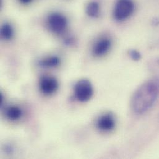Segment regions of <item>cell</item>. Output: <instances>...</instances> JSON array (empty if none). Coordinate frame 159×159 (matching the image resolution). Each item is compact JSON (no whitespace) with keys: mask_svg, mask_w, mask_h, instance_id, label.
<instances>
[{"mask_svg":"<svg viewBox=\"0 0 159 159\" xmlns=\"http://www.w3.org/2000/svg\"><path fill=\"white\" fill-rule=\"evenodd\" d=\"M111 46V40L108 38H102L93 45L92 48L93 55L95 57H102L107 54Z\"/></svg>","mask_w":159,"mask_h":159,"instance_id":"8992f818","label":"cell"},{"mask_svg":"<svg viewBox=\"0 0 159 159\" xmlns=\"http://www.w3.org/2000/svg\"><path fill=\"white\" fill-rule=\"evenodd\" d=\"M21 3L24 4H27L30 3L32 0H19Z\"/></svg>","mask_w":159,"mask_h":159,"instance_id":"5bb4252c","label":"cell"},{"mask_svg":"<svg viewBox=\"0 0 159 159\" xmlns=\"http://www.w3.org/2000/svg\"><path fill=\"white\" fill-rule=\"evenodd\" d=\"M130 57L134 61H138L141 59V54L135 50H131L129 52Z\"/></svg>","mask_w":159,"mask_h":159,"instance_id":"7c38bea8","label":"cell"},{"mask_svg":"<svg viewBox=\"0 0 159 159\" xmlns=\"http://www.w3.org/2000/svg\"><path fill=\"white\" fill-rule=\"evenodd\" d=\"M86 12L87 15L91 17L95 18L98 17L100 14L99 4L95 1L90 2L87 6Z\"/></svg>","mask_w":159,"mask_h":159,"instance_id":"30bf717a","label":"cell"},{"mask_svg":"<svg viewBox=\"0 0 159 159\" xmlns=\"http://www.w3.org/2000/svg\"><path fill=\"white\" fill-rule=\"evenodd\" d=\"M75 93L76 98L81 102L89 100L93 93V87L89 80H81L75 85Z\"/></svg>","mask_w":159,"mask_h":159,"instance_id":"3957f363","label":"cell"},{"mask_svg":"<svg viewBox=\"0 0 159 159\" xmlns=\"http://www.w3.org/2000/svg\"><path fill=\"white\" fill-rule=\"evenodd\" d=\"M159 96V79L153 78L142 84L134 92L131 100L133 111L141 115L148 111Z\"/></svg>","mask_w":159,"mask_h":159,"instance_id":"6da1fadb","label":"cell"},{"mask_svg":"<svg viewBox=\"0 0 159 159\" xmlns=\"http://www.w3.org/2000/svg\"><path fill=\"white\" fill-rule=\"evenodd\" d=\"M60 60L57 56H52L44 58L39 62V65L42 68H52L58 66L60 65Z\"/></svg>","mask_w":159,"mask_h":159,"instance_id":"ba28073f","label":"cell"},{"mask_svg":"<svg viewBox=\"0 0 159 159\" xmlns=\"http://www.w3.org/2000/svg\"><path fill=\"white\" fill-rule=\"evenodd\" d=\"M134 11L132 0H118L113 10V17L117 21H123L129 17Z\"/></svg>","mask_w":159,"mask_h":159,"instance_id":"7a4b0ae2","label":"cell"},{"mask_svg":"<svg viewBox=\"0 0 159 159\" xmlns=\"http://www.w3.org/2000/svg\"><path fill=\"white\" fill-rule=\"evenodd\" d=\"M6 115L8 119L14 121L19 120L22 115V110L16 106H11L6 109Z\"/></svg>","mask_w":159,"mask_h":159,"instance_id":"9c48e42d","label":"cell"},{"mask_svg":"<svg viewBox=\"0 0 159 159\" xmlns=\"http://www.w3.org/2000/svg\"><path fill=\"white\" fill-rule=\"evenodd\" d=\"M5 150H6V152L7 153H8V154H11V153H12V151H13V149H12L11 146H7L6 147Z\"/></svg>","mask_w":159,"mask_h":159,"instance_id":"4fadbf2b","label":"cell"},{"mask_svg":"<svg viewBox=\"0 0 159 159\" xmlns=\"http://www.w3.org/2000/svg\"><path fill=\"white\" fill-rule=\"evenodd\" d=\"M39 87L43 93L45 95H52L57 90L58 82L54 77L45 76L40 78Z\"/></svg>","mask_w":159,"mask_h":159,"instance_id":"5b68a950","label":"cell"},{"mask_svg":"<svg viewBox=\"0 0 159 159\" xmlns=\"http://www.w3.org/2000/svg\"><path fill=\"white\" fill-rule=\"evenodd\" d=\"M1 37L6 40H11L14 35L13 28L11 24L6 23L1 27Z\"/></svg>","mask_w":159,"mask_h":159,"instance_id":"8fae6325","label":"cell"},{"mask_svg":"<svg viewBox=\"0 0 159 159\" xmlns=\"http://www.w3.org/2000/svg\"><path fill=\"white\" fill-rule=\"evenodd\" d=\"M48 25L50 30L55 34H62L68 26L65 16L58 12H53L48 17Z\"/></svg>","mask_w":159,"mask_h":159,"instance_id":"277c9868","label":"cell"},{"mask_svg":"<svg viewBox=\"0 0 159 159\" xmlns=\"http://www.w3.org/2000/svg\"><path fill=\"white\" fill-rule=\"evenodd\" d=\"M115 121L111 114H105L101 116L97 120V127L100 131L108 132L114 129Z\"/></svg>","mask_w":159,"mask_h":159,"instance_id":"52a82bcc","label":"cell"}]
</instances>
